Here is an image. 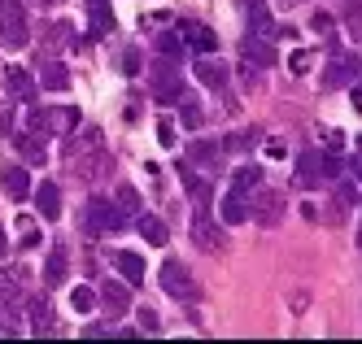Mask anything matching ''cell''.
<instances>
[{
  "mask_svg": "<svg viewBox=\"0 0 362 344\" xmlns=\"http://www.w3.org/2000/svg\"><path fill=\"white\" fill-rule=\"evenodd\" d=\"M136 319H140V331H148V336H158V331H162V319H158L153 309H140Z\"/></svg>",
  "mask_w": 362,
  "mask_h": 344,
  "instance_id": "37",
  "label": "cell"
},
{
  "mask_svg": "<svg viewBox=\"0 0 362 344\" xmlns=\"http://www.w3.org/2000/svg\"><path fill=\"white\" fill-rule=\"evenodd\" d=\"M192 240H197V249H205V253H223V249H227V231L214 223L210 209H197V218H192Z\"/></svg>",
  "mask_w": 362,
  "mask_h": 344,
  "instance_id": "5",
  "label": "cell"
},
{
  "mask_svg": "<svg viewBox=\"0 0 362 344\" xmlns=\"http://www.w3.org/2000/svg\"><path fill=\"white\" fill-rule=\"evenodd\" d=\"M18 235H22V249H40V244H44V235H40V227H35V223H31L27 214L18 218Z\"/></svg>",
  "mask_w": 362,
  "mask_h": 344,
  "instance_id": "33",
  "label": "cell"
},
{
  "mask_svg": "<svg viewBox=\"0 0 362 344\" xmlns=\"http://www.w3.org/2000/svg\"><path fill=\"white\" fill-rule=\"evenodd\" d=\"M188 162L201 166V170H218V166H223V148L210 144V140H197V144L188 148Z\"/></svg>",
  "mask_w": 362,
  "mask_h": 344,
  "instance_id": "20",
  "label": "cell"
},
{
  "mask_svg": "<svg viewBox=\"0 0 362 344\" xmlns=\"http://www.w3.org/2000/svg\"><path fill=\"white\" fill-rule=\"evenodd\" d=\"M188 196H192L197 209H210V205H214V188H210L205 179H192V174H188Z\"/></svg>",
  "mask_w": 362,
  "mask_h": 344,
  "instance_id": "31",
  "label": "cell"
},
{
  "mask_svg": "<svg viewBox=\"0 0 362 344\" xmlns=\"http://www.w3.org/2000/svg\"><path fill=\"white\" fill-rule=\"evenodd\" d=\"M323 136H327V148H332V153H341V144H345V136H336V131H323Z\"/></svg>",
  "mask_w": 362,
  "mask_h": 344,
  "instance_id": "43",
  "label": "cell"
},
{
  "mask_svg": "<svg viewBox=\"0 0 362 344\" xmlns=\"http://www.w3.org/2000/svg\"><path fill=\"white\" fill-rule=\"evenodd\" d=\"M218 218H223V227H240V223H249V196L231 188V192L218 201Z\"/></svg>",
  "mask_w": 362,
  "mask_h": 344,
  "instance_id": "15",
  "label": "cell"
},
{
  "mask_svg": "<svg viewBox=\"0 0 362 344\" xmlns=\"http://www.w3.org/2000/svg\"><path fill=\"white\" fill-rule=\"evenodd\" d=\"M136 227H140V235H144L153 249H166V235H170V231H166V223H162L158 214H140Z\"/></svg>",
  "mask_w": 362,
  "mask_h": 344,
  "instance_id": "24",
  "label": "cell"
},
{
  "mask_svg": "<svg viewBox=\"0 0 362 344\" xmlns=\"http://www.w3.org/2000/svg\"><path fill=\"white\" fill-rule=\"evenodd\" d=\"M349 166H354V179L362 183V140H358V153H354V162H349Z\"/></svg>",
  "mask_w": 362,
  "mask_h": 344,
  "instance_id": "42",
  "label": "cell"
},
{
  "mask_svg": "<svg viewBox=\"0 0 362 344\" xmlns=\"http://www.w3.org/2000/svg\"><path fill=\"white\" fill-rule=\"evenodd\" d=\"M179 40H184L197 57H210V52L218 48V35L210 31V26H201V22H184V26H179Z\"/></svg>",
  "mask_w": 362,
  "mask_h": 344,
  "instance_id": "12",
  "label": "cell"
},
{
  "mask_svg": "<svg viewBox=\"0 0 362 344\" xmlns=\"http://www.w3.org/2000/svg\"><path fill=\"white\" fill-rule=\"evenodd\" d=\"M158 279H162V287H166V292H170L175 301H184V305H192V301L201 297V287H197L192 271L184 266V261H175V257H166V261H162Z\"/></svg>",
  "mask_w": 362,
  "mask_h": 344,
  "instance_id": "4",
  "label": "cell"
},
{
  "mask_svg": "<svg viewBox=\"0 0 362 344\" xmlns=\"http://www.w3.org/2000/svg\"><path fill=\"white\" fill-rule=\"evenodd\" d=\"M0 301H5L9 314H22V305H27V297L18 287V271H0Z\"/></svg>",
  "mask_w": 362,
  "mask_h": 344,
  "instance_id": "22",
  "label": "cell"
},
{
  "mask_svg": "<svg viewBox=\"0 0 362 344\" xmlns=\"http://www.w3.org/2000/svg\"><path fill=\"white\" fill-rule=\"evenodd\" d=\"M35 88H40V83L27 74V66H9V70H5V92H9L13 100H31Z\"/></svg>",
  "mask_w": 362,
  "mask_h": 344,
  "instance_id": "17",
  "label": "cell"
},
{
  "mask_svg": "<svg viewBox=\"0 0 362 344\" xmlns=\"http://www.w3.org/2000/svg\"><path fill=\"white\" fill-rule=\"evenodd\" d=\"M35 83H40L44 92H66V88H70V70H66L62 61H44V70H40Z\"/></svg>",
  "mask_w": 362,
  "mask_h": 344,
  "instance_id": "23",
  "label": "cell"
},
{
  "mask_svg": "<svg viewBox=\"0 0 362 344\" xmlns=\"http://www.w3.org/2000/svg\"><path fill=\"white\" fill-rule=\"evenodd\" d=\"M122 70H127V74H140V52H136V48L122 52Z\"/></svg>",
  "mask_w": 362,
  "mask_h": 344,
  "instance_id": "38",
  "label": "cell"
},
{
  "mask_svg": "<svg viewBox=\"0 0 362 344\" xmlns=\"http://www.w3.org/2000/svg\"><path fill=\"white\" fill-rule=\"evenodd\" d=\"M153 48H158V57H166V61L184 57V40H179V31H162L158 40H153Z\"/></svg>",
  "mask_w": 362,
  "mask_h": 344,
  "instance_id": "27",
  "label": "cell"
},
{
  "mask_svg": "<svg viewBox=\"0 0 362 344\" xmlns=\"http://www.w3.org/2000/svg\"><path fill=\"white\" fill-rule=\"evenodd\" d=\"M35 209H40V218H48V223H57V218H62V188H57L53 179L35 188Z\"/></svg>",
  "mask_w": 362,
  "mask_h": 344,
  "instance_id": "16",
  "label": "cell"
},
{
  "mask_svg": "<svg viewBox=\"0 0 362 344\" xmlns=\"http://www.w3.org/2000/svg\"><path fill=\"white\" fill-rule=\"evenodd\" d=\"M288 66H293L297 74H305V66H310V52H301V48H297V52H293V57H288Z\"/></svg>",
  "mask_w": 362,
  "mask_h": 344,
  "instance_id": "39",
  "label": "cell"
},
{
  "mask_svg": "<svg viewBox=\"0 0 362 344\" xmlns=\"http://www.w3.org/2000/svg\"><path fill=\"white\" fill-rule=\"evenodd\" d=\"M323 153L319 148H305L301 157H297V188H305V192H315V188H323Z\"/></svg>",
  "mask_w": 362,
  "mask_h": 344,
  "instance_id": "9",
  "label": "cell"
},
{
  "mask_svg": "<svg viewBox=\"0 0 362 344\" xmlns=\"http://www.w3.org/2000/svg\"><path fill=\"white\" fill-rule=\"evenodd\" d=\"M358 78V57L354 52H336L327 61V74H323V88H349Z\"/></svg>",
  "mask_w": 362,
  "mask_h": 344,
  "instance_id": "10",
  "label": "cell"
},
{
  "mask_svg": "<svg viewBox=\"0 0 362 344\" xmlns=\"http://www.w3.org/2000/svg\"><path fill=\"white\" fill-rule=\"evenodd\" d=\"M13 131V109H0V136H9Z\"/></svg>",
  "mask_w": 362,
  "mask_h": 344,
  "instance_id": "41",
  "label": "cell"
},
{
  "mask_svg": "<svg viewBox=\"0 0 362 344\" xmlns=\"http://www.w3.org/2000/svg\"><path fill=\"white\" fill-rule=\"evenodd\" d=\"M66 271H70V257H66V249L57 244L53 253H48V261H44V283H48V287H57V283L66 279Z\"/></svg>",
  "mask_w": 362,
  "mask_h": 344,
  "instance_id": "25",
  "label": "cell"
},
{
  "mask_svg": "<svg viewBox=\"0 0 362 344\" xmlns=\"http://www.w3.org/2000/svg\"><path fill=\"white\" fill-rule=\"evenodd\" d=\"M31 331H35V336H48V331H53V305H48V297H35V301H31Z\"/></svg>",
  "mask_w": 362,
  "mask_h": 344,
  "instance_id": "26",
  "label": "cell"
},
{
  "mask_svg": "<svg viewBox=\"0 0 362 344\" xmlns=\"http://www.w3.org/2000/svg\"><path fill=\"white\" fill-rule=\"evenodd\" d=\"M88 18L96 31H114V9H110V0H88Z\"/></svg>",
  "mask_w": 362,
  "mask_h": 344,
  "instance_id": "28",
  "label": "cell"
},
{
  "mask_svg": "<svg viewBox=\"0 0 362 344\" xmlns=\"http://www.w3.org/2000/svg\"><path fill=\"white\" fill-rule=\"evenodd\" d=\"M257 140H262V131H257V126H245V131H231V136L223 140V148H231V153H245V148H253Z\"/></svg>",
  "mask_w": 362,
  "mask_h": 344,
  "instance_id": "29",
  "label": "cell"
},
{
  "mask_svg": "<svg viewBox=\"0 0 362 344\" xmlns=\"http://www.w3.org/2000/svg\"><path fill=\"white\" fill-rule=\"evenodd\" d=\"M122 118H127V122H140V105L132 100V105H127V109H122Z\"/></svg>",
  "mask_w": 362,
  "mask_h": 344,
  "instance_id": "44",
  "label": "cell"
},
{
  "mask_svg": "<svg viewBox=\"0 0 362 344\" xmlns=\"http://www.w3.org/2000/svg\"><path fill=\"white\" fill-rule=\"evenodd\" d=\"M257 188H262V166H240L236 170V192H257Z\"/></svg>",
  "mask_w": 362,
  "mask_h": 344,
  "instance_id": "30",
  "label": "cell"
},
{
  "mask_svg": "<svg viewBox=\"0 0 362 344\" xmlns=\"http://www.w3.org/2000/svg\"><path fill=\"white\" fill-rule=\"evenodd\" d=\"M70 309L74 314H92L96 309V292H92V287H74V292H70Z\"/></svg>",
  "mask_w": 362,
  "mask_h": 344,
  "instance_id": "34",
  "label": "cell"
},
{
  "mask_svg": "<svg viewBox=\"0 0 362 344\" xmlns=\"http://www.w3.org/2000/svg\"><path fill=\"white\" fill-rule=\"evenodd\" d=\"M44 35H48V44H66L74 31H70V22H48V26H44Z\"/></svg>",
  "mask_w": 362,
  "mask_h": 344,
  "instance_id": "36",
  "label": "cell"
},
{
  "mask_svg": "<svg viewBox=\"0 0 362 344\" xmlns=\"http://www.w3.org/2000/svg\"><path fill=\"white\" fill-rule=\"evenodd\" d=\"M9 253V240H5V227H0V257H5Z\"/></svg>",
  "mask_w": 362,
  "mask_h": 344,
  "instance_id": "46",
  "label": "cell"
},
{
  "mask_svg": "<svg viewBox=\"0 0 362 344\" xmlns=\"http://www.w3.org/2000/svg\"><path fill=\"white\" fill-rule=\"evenodd\" d=\"M153 96L158 100H179L184 96V74H179L175 61H166V57L153 66Z\"/></svg>",
  "mask_w": 362,
  "mask_h": 344,
  "instance_id": "6",
  "label": "cell"
},
{
  "mask_svg": "<svg viewBox=\"0 0 362 344\" xmlns=\"http://www.w3.org/2000/svg\"><path fill=\"white\" fill-rule=\"evenodd\" d=\"M284 214V192H267V188H257V201L249 205V218H257L262 227H275Z\"/></svg>",
  "mask_w": 362,
  "mask_h": 344,
  "instance_id": "11",
  "label": "cell"
},
{
  "mask_svg": "<svg viewBox=\"0 0 362 344\" xmlns=\"http://www.w3.org/2000/svg\"><path fill=\"white\" fill-rule=\"evenodd\" d=\"M179 109H184V114H179V122H184L188 131H201L205 114H201V105H197V100H188V96H179Z\"/></svg>",
  "mask_w": 362,
  "mask_h": 344,
  "instance_id": "32",
  "label": "cell"
},
{
  "mask_svg": "<svg viewBox=\"0 0 362 344\" xmlns=\"http://www.w3.org/2000/svg\"><path fill=\"white\" fill-rule=\"evenodd\" d=\"M127 227V214L118 209V201H105V196H92L83 205V231L88 235H118Z\"/></svg>",
  "mask_w": 362,
  "mask_h": 344,
  "instance_id": "1",
  "label": "cell"
},
{
  "mask_svg": "<svg viewBox=\"0 0 362 344\" xmlns=\"http://www.w3.org/2000/svg\"><path fill=\"white\" fill-rule=\"evenodd\" d=\"M0 48H27V9L22 0H0Z\"/></svg>",
  "mask_w": 362,
  "mask_h": 344,
  "instance_id": "3",
  "label": "cell"
},
{
  "mask_svg": "<svg viewBox=\"0 0 362 344\" xmlns=\"http://www.w3.org/2000/svg\"><path fill=\"white\" fill-rule=\"evenodd\" d=\"M158 140H162V144H175V126H170L166 118L158 122Z\"/></svg>",
  "mask_w": 362,
  "mask_h": 344,
  "instance_id": "40",
  "label": "cell"
},
{
  "mask_svg": "<svg viewBox=\"0 0 362 344\" xmlns=\"http://www.w3.org/2000/svg\"><path fill=\"white\" fill-rule=\"evenodd\" d=\"M240 61H245L249 70H271V66H275V44L262 40V35H245V40H240Z\"/></svg>",
  "mask_w": 362,
  "mask_h": 344,
  "instance_id": "8",
  "label": "cell"
},
{
  "mask_svg": "<svg viewBox=\"0 0 362 344\" xmlns=\"http://www.w3.org/2000/svg\"><path fill=\"white\" fill-rule=\"evenodd\" d=\"M110 257H114L118 275L132 283V287H140V283H144V257H140V253H110Z\"/></svg>",
  "mask_w": 362,
  "mask_h": 344,
  "instance_id": "21",
  "label": "cell"
},
{
  "mask_svg": "<svg viewBox=\"0 0 362 344\" xmlns=\"http://www.w3.org/2000/svg\"><path fill=\"white\" fill-rule=\"evenodd\" d=\"M315 31H332V18L327 13H315Z\"/></svg>",
  "mask_w": 362,
  "mask_h": 344,
  "instance_id": "45",
  "label": "cell"
},
{
  "mask_svg": "<svg viewBox=\"0 0 362 344\" xmlns=\"http://www.w3.org/2000/svg\"><path fill=\"white\" fill-rule=\"evenodd\" d=\"M0 188H5L9 201H27V192H31L27 166H5V170H0Z\"/></svg>",
  "mask_w": 362,
  "mask_h": 344,
  "instance_id": "18",
  "label": "cell"
},
{
  "mask_svg": "<svg viewBox=\"0 0 362 344\" xmlns=\"http://www.w3.org/2000/svg\"><path fill=\"white\" fill-rule=\"evenodd\" d=\"M358 249H362V231H358Z\"/></svg>",
  "mask_w": 362,
  "mask_h": 344,
  "instance_id": "47",
  "label": "cell"
},
{
  "mask_svg": "<svg viewBox=\"0 0 362 344\" xmlns=\"http://www.w3.org/2000/svg\"><path fill=\"white\" fill-rule=\"evenodd\" d=\"M114 201H118V209H122V214H140V192L132 188V183H122Z\"/></svg>",
  "mask_w": 362,
  "mask_h": 344,
  "instance_id": "35",
  "label": "cell"
},
{
  "mask_svg": "<svg viewBox=\"0 0 362 344\" xmlns=\"http://www.w3.org/2000/svg\"><path fill=\"white\" fill-rule=\"evenodd\" d=\"M96 297H100V305L110 309V319H122V314L132 309V283H127V279H105L96 287Z\"/></svg>",
  "mask_w": 362,
  "mask_h": 344,
  "instance_id": "7",
  "label": "cell"
},
{
  "mask_svg": "<svg viewBox=\"0 0 362 344\" xmlns=\"http://www.w3.org/2000/svg\"><path fill=\"white\" fill-rule=\"evenodd\" d=\"M245 22H249V35H262V40L275 35V18L267 0H245Z\"/></svg>",
  "mask_w": 362,
  "mask_h": 344,
  "instance_id": "13",
  "label": "cell"
},
{
  "mask_svg": "<svg viewBox=\"0 0 362 344\" xmlns=\"http://www.w3.org/2000/svg\"><path fill=\"white\" fill-rule=\"evenodd\" d=\"M227 74H231V70H227L223 61H214V57H197V78H201L210 92H227Z\"/></svg>",
  "mask_w": 362,
  "mask_h": 344,
  "instance_id": "19",
  "label": "cell"
},
{
  "mask_svg": "<svg viewBox=\"0 0 362 344\" xmlns=\"http://www.w3.org/2000/svg\"><path fill=\"white\" fill-rule=\"evenodd\" d=\"M13 148L27 166H44L48 162V148H44V136H35V131H18L13 136Z\"/></svg>",
  "mask_w": 362,
  "mask_h": 344,
  "instance_id": "14",
  "label": "cell"
},
{
  "mask_svg": "<svg viewBox=\"0 0 362 344\" xmlns=\"http://www.w3.org/2000/svg\"><path fill=\"white\" fill-rule=\"evenodd\" d=\"M74 126H79V109H53V105L27 109V131H35V136H62Z\"/></svg>",
  "mask_w": 362,
  "mask_h": 344,
  "instance_id": "2",
  "label": "cell"
}]
</instances>
